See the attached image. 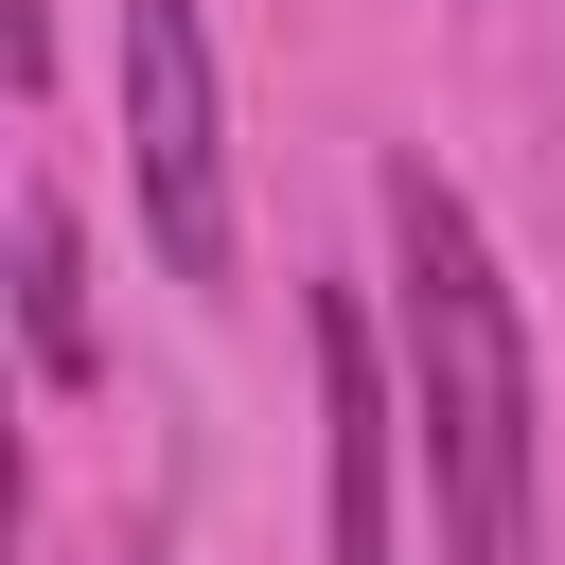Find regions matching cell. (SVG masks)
Segmentation results:
<instances>
[{"label":"cell","instance_id":"4","mask_svg":"<svg viewBox=\"0 0 565 565\" xmlns=\"http://www.w3.org/2000/svg\"><path fill=\"white\" fill-rule=\"evenodd\" d=\"M18 335H35L53 388H88V247H71V194L53 177L18 194Z\"/></svg>","mask_w":565,"mask_h":565},{"label":"cell","instance_id":"2","mask_svg":"<svg viewBox=\"0 0 565 565\" xmlns=\"http://www.w3.org/2000/svg\"><path fill=\"white\" fill-rule=\"evenodd\" d=\"M124 177H141V247L177 282H230L247 194H230V88L194 0H124Z\"/></svg>","mask_w":565,"mask_h":565},{"label":"cell","instance_id":"1","mask_svg":"<svg viewBox=\"0 0 565 565\" xmlns=\"http://www.w3.org/2000/svg\"><path fill=\"white\" fill-rule=\"evenodd\" d=\"M371 230H388V371H406L424 494H441L459 565H547V406H530V318H512L477 194L441 159H388Z\"/></svg>","mask_w":565,"mask_h":565},{"label":"cell","instance_id":"5","mask_svg":"<svg viewBox=\"0 0 565 565\" xmlns=\"http://www.w3.org/2000/svg\"><path fill=\"white\" fill-rule=\"evenodd\" d=\"M124 565H159V547H124Z\"/></svg>","mask_w":565,"mask_h":565},{"label":"cell","instance_id":"3","mask_svg":"<svg viewBox=\"0 0 565 565\" xmlns=\"http://www.w3.org/2000/svg\"><path fill=\"white\" fill-rule=\"evenodd\" d=\"M388 441H406L388 318H371L353 282H318V512H335V565H406V547H388Z\"/></svg>","mask_w":565,"mask_h":565}]
</instances>
